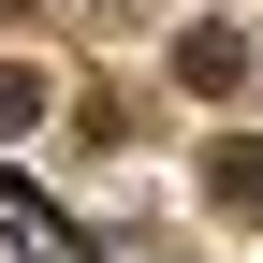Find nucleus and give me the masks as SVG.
Segmentation results:
<instances>
[{
	"label": "nucleus",
	"mask_w": 263,
	"mask_h": 263,
	"mask_svg": "<svg viewBox=\"0 0 263 263\" xmlns=\"http://www.w3.org/2000/svg\"><path fill=\"white\" fill-rule=\"evenodd\" d=\"M0 219H15V263H88L73 234H59V205H44V190L15 176V161H0Z\"/></svg>",
	"instance_id": "1"
},
{
	"label": "nucleus",
	"mask_w": 263,
	"mask_h": 263,
	"mask_svg": "<svg viewBox=\"0 0 263 263\" xmlns=\"http://www.w3.org/2000/svg\"><path fill=\"white\" fill-rule=\"evenodd\" d=\"M219 205H234V219H263V146H219Z\"/></svg>",
	"instance_id": "2"
}]
</instances>
